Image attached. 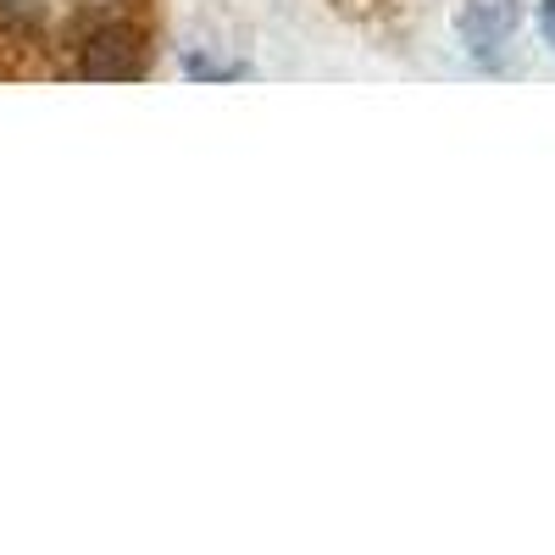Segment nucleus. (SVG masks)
<instances>
[{"label":"nucleus","instance_id":"1","mask_svg":"<svg viewBox=\"0 0 555 555\" xmlns=\"http://www.w3.org/2000/svg\"><path fill=\"white\" fill-rule=\"evenodd\" d=\"M455 34H461V44H467V56L500 62L505 39L517 34V0H461Z\"/></svg>","mask_w":555,"mask_h":555},{"label":"nucleus","instance_id":"2","mask_svg":"<svg viewBox=\"0 0 555 555\" xmlns=\"http://www.w3.org/2000/svg\"><path fill=\"white\" fill-rule=\"evenodd\" d=\"M145 73V51H139V34L133 28H101L89 34L83 44V78H139Z\"/></svg>","mask_w":555,"mask_h":555},{"label":"nucleus","instance_id":"3","mask_svg":"<svg viewBox=\"0 0 555 555\" xmlns=\"http://www.w3.org/2000/svg\"><path fill=\"white\" fill-rule=\"evenodd\" d=\"M183 78H195V83H240L250 78L245 62H217V56H183Z\"/></svg>","mask_w":555,"mask_h":555},{"label":"nucleus","instance_id":"4","mask_svg":"<svg viewBox=\"0 0 555 555\" xmlns=\"http://www.w3.org/2000/svg\"><path fill=\"white\" fill-rule=\"evenodd\" d=\"M539 34H544V44L555 51V0H539Z\"/></svg>","mask_w":555,"mask_h":555}]
</instances>
